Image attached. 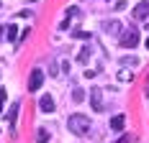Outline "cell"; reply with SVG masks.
I'll return each mask as SVG.
<instances>
[{
    "instance_id": "21",
    "label": "cell",
    "mask_w": 149,
    "mask_h": 143,
    "mask_svg": "<svg viewBox=\"0 0 149 143\" xmlns=\"http://www.w3.org/2000/svg\"><path fill=\"white\" fill-rule=\"evenodd\" d=\"M147 49H149V38H147Z\"/></svg>"
},
{
    "instance_id": "13",
    "label": "cell",
    "mask_w": 149,
    "mask_h": 143,
    "mask_svg": "<svg viewBox=\"0 0 149 143\" xmlns=\"http://www.w3.org/2000/svg\"><path fill=\"white\" fill-rule=\"evenodd\" d=\"M5 38H8V41H15V38H18V28H15V26H8V28H5Z\"/></svg>"
},
{
    "instance_id": "10",
    "label": "cell",
    "mask_w": 149,
    "mask_h": 143,
    "mask_svg": "<svg viewBox=\"0 0 149 143\" xmlns=\"http://www.w3.org/2000/svg\"><path fill=\"white\" fill-rule=\"evenodd\" d=\"M18 110H21V102H13V105H10V113H8V120H10V130L15 128V118H18Z\"/></svg>"
},
{
    "instance_id": "22",
    "label": "cell",
    "mask_w": 149,
    "mask_h": 143,
    "mask_svg": "<svg viewBox=\"0 0 149 143\" xmlns=\"http://www.w3.org/2000/svg\"><path fill=\"white\" fill-rule=\"evenodd\" d=\"M147 95H149V92H147Z\"/></svg>"
},
{
    "instance_id": "7",
    "label": "cell",
    "mask_w": 149,
    "mask_h": 143,
    "mask_svg": "<svg viewBox=\"0 0 149 143\" xmlns=\"http://www.w3.org/2000/svg\"><path fill=\"white\" fill-rule=\"evenodd\" d=\"M39 107H41V113H54V100H52V95H44V97L39 100Z\"/></svg>"
},
{
    "instance_id": "4",
    "label": "cell",
    "mask_w": 149,
    "mask_h": 143,
    "mask_svg": "<svg viewBox=\"0 0 149 143\" xmlns=\"http://www.w3.org/2000/svg\"><path fill=\"white\" fill-rule=\"evenodd\" d=\"M41 85H44V72L33 69V72H31V77H29V92H36Z\"/></svg>"
},
{
    "instance_id": "18",
    "label": "cell",
    "mask_w": 149,
    "mask_h": 143,
    "mask_svg": "<svg viewBox=\"0 0 149 143\" xmlns=\"http://www.w3.org/2000/svg\"><path fill=\"white\" fill-rule=\"evenodd\" d=\"M3 97H5V87H0V110H3Z\"/></svg>"
},
{
    "instance_id": "14",
    "label": "cell",
    "mask_w": 149,
    "mask_h": 143,
    "mask_svg": "<svg viewBox=\"0 0 149 143\" xmlns=\"http://www.w3.org/2000/svg\"><path fill=\"white\" fill-rule=\"evenodd\" d=\"M121 67H136V59L134 56H123L121 59Z\"/></svg>"
},
{
    "instance_id": "19",
    "label": "cell",
    "mask_w": 149,
    "mask_h": 143,
    "mask_svg": "<svg viewBox=\"0 0 149 143\" xmlns=\"http://www.w3.org/2000/svg\"><path fill=\"white\" fill-rule=\"evenodd\" d=\"M3 36H5V33H3V26H0V41H3Z\"/></svg>"
},
{
    "instance_id": "11",
    "label": "cell",
    "mask_w": 149,
    "mask_h": 143,
    "mask_svg": "<svg viewBox=\"0 0 149 143\" xmlns=\"http://www.w3.org/2000/svg\"><path fill=\"white\" fill-rule=\"evenodd\" d=\"M90 54H93V51H90L88 46H85V49H80V54H77V61H80V64H88V61H90Z\"/></svg>"
},
{
    "instance_id": "20",
    "label": "cell",
    "mask_w": 149,
    "mask_h": 143,
    "mask_svg": "<svg viewBox=\"0 0 149 143\" xmlns=\"http://www.w3.org/2000/svg\"><path fill=\"white\" fill-rule=\"evenodd\" d=\"M121 143H129V135H126V138H123V141H121Z\"/></svg>"
},
{
    "instance_id": "12",
    "label": "cell",
    "mask_w": 149,
    "mask_h": 143,
    "mask_svg": "<svg viewBox=\"0 0 149 143\" xmlns=\"http://www.w3.org/2000/svg\"><path fill=\"white\" fill-rule=\"evenodd\" d=\"M49 138H52V133H49V130H44V128L36 130V141H39V143H46Z\"/></svg>"
},
{
    "instance_id": "1",
    "label": "cell",
    "mask_w": 149,
    "mask_h": 143,
    "mask_svg": "<svg viewBox=\"0 0 149 143\" xmlns=\"http://www.w3.org/2000/svg\"><path fill=\"white\" fill-rule=\"evenodd\" d=\"M67 128H70V133H74V135H88V130H90V120H88V115L72 113L70 118H67Z\"/></svg>"
},
{
    "instance_id": "5",
    "label": "cell",
    "mask_w": 149,
    "mask_h": 143,
    "mask_svg": "<svg viewBox=\"0 0 149 143\" xmlns=\"http://www.w3.org/2000/svg\"><path fill=\"white\" fill-rule=\"evenodd\" d=\"M103 31L108 33V36H118L121 31H123V26H121V21H105V23H103Z\"/></svg>"
},
{
    "instance_id": "15",
    "label": "cell",
    "mask_w": 149,
    "mask_h": 143,
    "mask_svg": "<svg viewBox=\"0 0 149 143\" xmlns=\"http://www.w3.org/2000/svg\"><path fill=\"white\" fill-rule=\"evenodd\" d=\"M72 100L74 102H82L85 100V92H82V89H72Z\"/></svg>"
},
{
    "instance_id": "2",
    "label": "cell",
    "mask_w": 149,
    "mask_h": 143,
    "mask_svg": "<svg viewBox=\"0 0 149 143\" xmlns=\"http://www.w3.org/2000/svg\"><path fill=\"white\" fill-rule=\"evenodd\" d=\"M136 43H139V31L129 26V31H123V33H121V46H126V49H134Z\"/></svg>"
},
{
    "instance_id": "9",
    "label": "cell",
    "mask_w": 149,
    "mask_h": 143,
    "mask_svg": "<svg viewBox=\"0 0 149 143\" xmlns=\"http://www.w3.org/2000/svg\"><path fill=\"white\" fill-rule=\"evenodd\" d=\"M77 15H80V8L70 5V8H67V21L62 23V31H67V28H70V18H77Z\"/></svg>"
},
{
    "instance_id": "3",
    "label": "cell",
    "mask_w": 149,
    "mask_h": 143,
    "mask_svg": "<svg viewBox=\"0 0 149 143\" xmlns=\"http://www.w3.org/2000/svg\"><path fill=\"white\" fill-rule=\"evenodd\" d=\"M90 102H93V110L95 113H103V89L100 87H93L90 89Z\"/></svg>"
},
{
    "instance_id": "6",
    "label": "cell",
    "mask_w": 149,
    "mask_h": 143,
    "mask_svg": "<svg viewBox=\"0 0 149 143\" xmlns=\"http://www.w3.org/2000/svg\"><path fill=\"white\" fill-rule=\"evenodd\" d=\"M134 18H139V21H141V18H149V0H141L134 8Z\"/></svg>"
},
{
    "instance_id": "8",
    "label": "cell",
    "mask_w": 149,
    "mask_h": 143,
    "mask_svg": "<svg viewBox=\"0 0 149 143\" xmlns=\"http://www.w3.org/2000/svg\"><path fill=\"white\" fill-rule=\"evenodd\" d=\"M123 125H126V115H113L111 118V130H123Z\"/></svg>"
},
{
    "instance_id": "16",
    "label": "cell",
    "mask_w": 149,
    "mask_h": 143,
    "mask_svg": "<svg viewBox=\"0 0 149 143\" xmlns=\"http://www.w3.org/2000/svg\"><path fill=\"white\" fill-rule=\"evenodd\" d=\"M57 61H59L62 72H70V59H67V56H59V59H57Z\"/></svg>"
},
{
    "instance_id": "17",
    "label": "cell",
    "mask_w": 149,
    "mask_h": 143,
    "mask_svg": "<svg viewBox=\"0 0 149 143\" xmlns=\"http://www.w3.org/2000/svg\"><path fill=\"white\" fill-rule=\"evenodd\" d=\"M74 36H77V38H90L88 31H74Z\"/></svg>"
}]
</instances>
